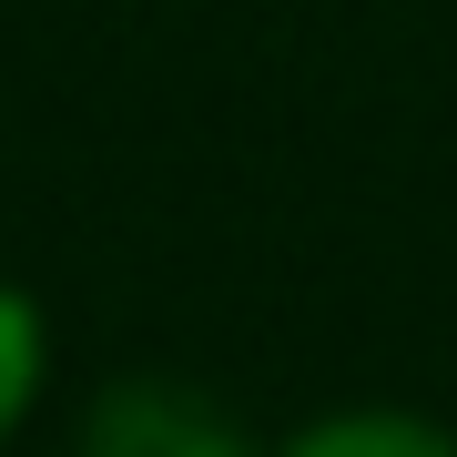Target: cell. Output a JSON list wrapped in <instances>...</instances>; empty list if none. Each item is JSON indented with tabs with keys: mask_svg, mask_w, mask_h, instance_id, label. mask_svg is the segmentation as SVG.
I'll list each match as a JSON object with an SVG mask.
<instances>
[{
	"mask_svg": "<svg viewBox=\"0 0 457 457\" xmlns=\"http://www.w3.org/2000/svg\"><path fill=\"white\" fill-rule=\"evenodd\" d=\"M275 457H457V437L407 407H345V417H315L305 437H285Z\"/></svg>",
	"mask_w": 457,
	"mask_h": 457,
	"instance_id": "cell-2",
	"label": "cell"
},
{
	"mask_svg": "<svg viewBox=\"0 0 457 457\" xmlns=\"http://www.w3.org/2000/svg\"><path fill=\"white\" fill-rule=\"evenodd\" d=\"M82 457H254V437L183 376H112L82 407Z\"/></svg>",
	"mask_w": 457,
	"mask_h": 457,
	"instance_id": "cell-1",
	"label": "cell"
},
{
	"mask_svg": "<svg viewBox=\"0 0 457 457\" xmlns=\"http://www.w3.org/2000/svg\"><path fill=\"white\" fill-rule=\"evenodd\" d=\"M41 376H51V336H41V305H31L21 285H0V437H11L21 417H31Z\"/></svg>",
	"mask_w": 457,
	"mask_h": 457,
	"instance_id": "cell-3",
	"label": "cell"
}]
</instances>
